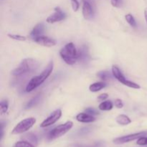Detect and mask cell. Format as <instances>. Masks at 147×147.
I'll return each mask as SVG.
<instances>
[{"instance_id": "4316f807", "label": "cell", "mask_w": 147, "mask_h": 147, "mask_svg": "<svg viewBox=\"0 0 147 147\" xmlns=\"http://www.w3.org/2000/svg\"><path fill=\"white\" fill-rule=\"evenodd\" d=\"M85 112L87 113H89V114L92 115V116H94V115H98L99 113L96 110H95L93 108H88L85 110Z\"/></svg>"}, {"instance_id": "7402d4cb", "label": "cell", "mask_w": 147, "mask_h": 147, "mask_svg": "<svg viewBox=\"0 0 147 147\" xmlns=\"http://www.w3.org/2000/svg\"><path fill=\"white\" fill-rule=\"evenodd\" d=\"M97 76L103 80H108L109 78H111V75L109 71L106 70H103V71H100L97 73Z\"/></svg>"}, {"instance_id": "9a60e30c", "label": "cell", "mask_w": 147, "mask_h": 147, "mask_svg": "<svg viewBox=\"0 0 147 147\" xmlns=\"http://www.w3.org/2000/svg\"><path fill=\"white\" fill-rule=\"evenodd\" d=\"M22 139L26 142H30V144L34 145V146H37V144H38V139H37V136L32 133H28L24 134V136L22 137Z\"/></svg>"}, {"instance_id": "d6986e66", "label": "cell", "mask_w": 147, "mask_h": 147, "mask_svg": "<svg viewBox=\"0 0 147 147\" xmlns=\"http://www.w3.org/2000/svg\"><path fill=\"white\" fill-rule=\"evenodd\" d=\"M40 98H41V96H40V95H37V96H36L35 97L33 98L32 99H31V100L27 103V105H26L25 106V109H31V108L34 107V106H36V105L40 102Z\"/></svg>"}, {"instance_id": "484cf974", "label": "cell", "mask_w": 147, "mask_h": 147, "mask_svg": "<svg viewBox=\"0 0 147 147\" xmlns=\"http://www.w3.org/2000/svg\"><path fill=\"white\" fill-rule=\"evenodd\" d=\"M136 144L140 146H144V145H147V137L146 136H142V137L139 138L137 139Z\"/></svg>"}, {"instance_id": "9c48e42d", "label": "cell", "mask_w": 147, "mask_h": 147, "mask_svg": "<svg viewBox=\"0 0 147 147\" xmlns=\"http://www.w3.org/2000/svg\"><path fill=\"white\" fill-rule=\"evenodd\" d=\"M55 12L53 14L49 16L46 20V22L49 24H53V23L60 22L64 20L66 18V14L64 11L60 9V7H57L54 9Z\"/></svg>"}, {"instance_id": "f1b7e54d", "label": "cell", "mask_w": 147, "mask_h": 147, "mask_svg": "<svg viewBox=\"0 0 147 147\" xmlns=\"http://www.w3.org/2000/svg\"><path fill=\"white\" fill-rule=\"evenodd\" d=\"M114 104H115V106H116L117 109H122V108L123 107V102H122V100L119 98H117L115 100Z\"/></svg>"}, {"instance_id": "ba28073f", "label": "cell", "mask_w": 147, "mask_h": 147, "mask_svg": "<svg viewBox=\"0 0 147 147\" xmlns=\"http://www.w3.org/2000/svg\"><path fill=\"white\" fill-rule=\"evenodd\" d=\"M62 116V111L60 109H57V110L54 111L53 113L50 114V116L47 118L45 120L43 121L42 123L40 124V127L41 128H46L48 126H52L54 123H55L60 117Z\"/></svg>"}, {"instance_id": "603a6c76", "label": "cell", "mask_w": 147, "mask_h": 147, "mask_svg": "<svg viewBox=\"0 0 147 147\" xmlns=\"http://www.w3.org/2000/svg\"><path fill=\"white\" fill-rule=\"evenodd\" d=\"M9 38L12 39V40H17V41H26L27 40V37L25 36L20 35V34H7Z\"/></svg>"}, {"instance_id": "5b68a950", "label": "cell", "mask_w": 147, "mask_h": 147, "mask_svg": "<svg viewBox=\"0 0 147 147\" xmlns=\"http://www.w3.org/2000/svg\"><path fill=\"white\" fill-rule=\"evenodd\" d=\"M36 123V119L33 117L27 118L17 123L11 131V134H20L30 130Z\"/></svg>"}, {"instance_id": "44dd1931", "label": "cell", "mask_w": 147, "mask_h": 147, "mask_svg": "<svg viewBox=\"0 0 147 147\" xmlns=\"http://www.w3.org/2000/svg\"><path fill=\"white\" fill-rule=\"evenodd\" d=\"M9 109V102L8 100L4 99V100H2L0 103V113L1 115L4 114L7 112Z\"/></svg>"}, {"instance_id": "d4e9b609", "label": "cell", "mask_w": 147, "mask_h": 147, "mask_svg": "<svg viewBox=\"0 0 147 147\" xmlns=\"http://www.w3.org/2000/svg\"><path fill=\"white\" fill-rule=\"evenodd\" d=\"M71 1V5L72 8H73V11H77L80 8V4H79V1L78 0H70Z\"/></svg>"}, {"instance_id": "8fae6325", "label": "cell", "mask_w": 147, "mask_h": 147, "mask_svg": "<svg viewBox=\"0 0 147 147\" xmlns=\"http://www.w3.org/2000/svg\"><path fill=\"white\" fill-rule=\"evenodd\" d=\"M83 15L84 19L89 20L93 17V9H92L91 5L88 1L84 0L83 2Z\"/></svg>"}, {"instance_id": "ac0fdd59", "label": "cell", "mask_w": 147, "mask_h": 147, "mask_svg": "<svg viewBox=\"0 0 147 147\" xmlns=\"http://www.w3.org/2000/svg\"><path fill=\"white\" fill-rule=\"evenodd\" d=\"M113 107V104L111 100H106L102 102L98 106L99 110L100 111H111Z\"/></svg>"}, {"instance_id": "e0dca14e", "label": "cell", "mask_w": 147, "mask_h": 147, "mask_svg": "<svg viewBox=\"0 0 147 147\" xmlns=\"http://www.w3.org/2000/svg\"><path fill=\"white\" fill-rule=\"evenodd\" d=\"M106 86V84L104 82H96V83H93L89 86V90H90V91L96 93V92H98L104 88Z\"/></svg>"}, {"instance_id": "8992f818", "label": "cell", "mask_w": 147, "mask_h": 147, "mask_svg": "<svg viewBox=\"0 0 147 147\" xmlns=\"http://www.w3.org/2000/svg\"><path fill=\"white\" fill-rule=\"evenodd\" d=\"M112 74H113V77H114L118 81H119L121 83L124 85V86L129 88H131L134 89H140L141 87L139 84L134 83V82L131 81V80H127V79L125 78V76H123V74L122 73V72L121 71L120 69L118 67V66H112Z\"/></svg>"}, {"instance_id": "4fadbf2b", "label": "cell", "mask_w": 147, "mask_h": 147, "mask_svg": "<svg viewBox=\"0 0 147 147\" xmlns=\"http://www.w3.org/2000/svg\"><path fill=\"white\" fill-rule=\"evenodd\" d=\"M76 120L81 123H92L96 121V118L87 113H80L76 116Z\"/></svg>"}, {"instance_id": "30bf717a", "label": "cell", "mask_w": 147, "mask_h": 147, "mask_svg": "<svg viewBox=\"0 0 147 147\" xmlns=\"http://www.w3.org/2000/svg\"><path fill=\"white\" fill-rule=\"evenodd\" d=\"M32 40L34 42L37 43V44L40 45L42 46H44V47H51L56 45V41L54 39L50 38V37L45 35H41L39 36V37H34V38L32 39Z\"/></svg>"}, {"instance_id": "4dcf8cb0", "label": "cell", "mask_w": 147, "mask_h": 147, "mask_svg": "<svg viewBox=\"0 0 147 147\" xmlns=\"http://www.w3.org/2000/svg\"><path fill=\"white\" fill-rule=\"evenodd\" d=\"M144 17H145V20H146V24H147V8H146L144 9Z\"/></svg>"}, {"instance_id": "7c38bea8", "label": "cell", "mask_w": 147, "mask_h": 147, "mask_svg": "<svg viewBox=\"0 0 147 147\" xmlns=\"http://www.w3.org/2000/svg\"><path fill=\"white\" fill-rule=\"evenodd\" d=\"M90 59L88 48L86 45H83L78 50V60L81 63H86Z\"/></svg>"}, {"instance_id": "52a82bcc", "label": "cell", "mask_w": 147, "mask_h": 147, "mask_svg": "<svg viewBox=\"0 0 147 147\" xmlns=\"http://www.w3.org/2000/svg\"><path fill=\"white\" fill-rule=\"evenodd\" d=\"M147 136V131H146L139 132V133L131 134L126 135V136L116 138V139H113V142L116 144H123L132 142V141H134L136 139H139V138L142 137V136Z\"/></svg>"}, {"instance_id": "277c9868", "label": "cell", "mask_w": 147, "mask_h": 147, "mask_svg": "<svg viewBox=\"0 0 147 147\" xmlns=\"http://www.w3.org/2000/svg\"><path fill=\"white\" fill-rule=\"evenodd\" d=\"M73 123L70 121L65 122L63 124H60L59 126H56L55 128L53 129L50 133L48 134L47 139L49 140H55V139L60 138L65 134L66 133L69 131L70 129L73 128Z\"/></svg>"}, {"instance_id": "6da1fadb", "label": "cell", "mask_w": 147, "mask_h": 147, "mask_svg": "<svg viewBox=\"0 0 147 147\" xmlns=\"http://www.w3.org/2000/svg\"><path fill=\"white\" fill-rule=\"evenodd\" d=\"M53 67H54L53 62L50 61L49 63V64L47 65V67L45 68V70L40 75L33 77L29 81L28 84L26 86V92L29 93V92L32 91L33 90H34L37 87H39L40 85L42 84L48 78L49 76L52 73V72L53 70Z\"/></svg>"}, {"instance_id": "3957f363", "label": "cell", "mask_w": 147, "mask_h": 147, "mask_svg": "<svg viewBox=\"0 0 147 147\" xmlns=\"http://www.w3.org/2000/svg\"><path fill=\"white\" fill-rule=\"evenodd\" d=\"M39 65L38 62L33 58H25L20 63L19 66L11 71V75L20 77L24 74L34 71Z\"/></svg>"}, {"instance_id": "83f0119b", "label": "cell", "mask_w": 147, "mask_h": 147, "mask_svg": "<svg viewBox=\"0 0 147 147\" xmlns=\"http://www.w3.org/2000/svg\"><path fill=\"white\" fill-rule=\"evenodd\" d=\"M111 3L113 7L119 8V7H121L122 0H111Z\"/></svg>"}, {"instance_id": "7a4b0ae2", "label": "cell", "mask_w": 147, "mask_h": 147, "mask_svg": "<svg viewBox=\"0 0 147 147\" xmlns=\"http://www.w3.org/2000/svg\"><path fill=\"white\" fill-rule=\"evenodd\" d=\"M60 55L63 61L69 65H73L78 60V51L73 42H68L60 51Z\"/></svg>"}, {"instance_id": "ffe728a7", "label": "cell", "mask_w": 147, "mask_h": 147, "mask_svg": "<svg viewBox=\"0 0 147 147\" xmlns=\"http://www.w3.org/2000/svg\"><path fill=\"white\" fill-rule=\"evenodd\" d=\"M125 20H126L128 24H129L131 27H134V28H136V27H137V24H136V20H135L134 17V16L132 15V14H126V15H125Z\"/></svg>"}, {"instance_id": "cb8c5ba5", "label": "cell", "mask_w": 147, "mask_h": 147, "mask_svg": "<svg viewBox=\"0 0 147 147\" xmlns=\"http://www.w3.org/2000/svg\"><path fill=\"white\" fill-rule=\"evenodd\" d=\"M14 147H35L33 144H30V142H26V141H20L15 143Z\"/></svg>"}, {"instance_id": "f546056e", "label": "cell", "mask_w": 147, "mask_h": 147, "mask_svg": "<svg viewBox=\"0 0 147 147\" xmlns=\"http://www.w3.org/2000/svg\"><path fill=\"white\" fill-rule=\"evenodd\" d=\"M108 97H109V94L106 93H104L99 95V96H98V99L99 100H100V101H104L106 99L108 98Z\"/></svg>"}, {"instance_id": "5bb4252c", "label": "cell", "mask_w": 147, "mask_h": 147, "mask_svg": "<svg viewBox=\"0 0 147 147\" xmlns=\"http://www.w3.org/2000/svg\"><path fill=\"white\" fill-rule=\"evenodd\" d=\"M45 32V25L43 23H39L37 25L34 26V28L32 30L30 33V37L32 39L34 37H39V36L43 35V32Z\"/></svg>"}, {"instance_id": "1f68e13d", "label": "cell", "mask_w": 147, "mask_h": 147, "mask_svg": "<svg viewBox=\"0 0 147 147\" xmlns=\"http://www.w3.org/2000/svg\"><path fill=\"white\" fill-rule=\"evenodd\" d=\"M94 147H97V146H94Z\"/></svg>"}, {"instance_id": "2e32d148", "label": "cell", "mask_w": 147, "mask_h": 147, "mask_svg": "<svg viewBox=\"0 0 147 147\" xmlns=\"http://www.w3.org/2000/svg\"><path fill=\"white\" fill-rule=\"evenodd\" d=\"M116 122H117L119 125H121V126H126V125H129L131 123V120L130 118L124 114L119 115V116L116 117Z\"/></svg>"}]
</instances>
